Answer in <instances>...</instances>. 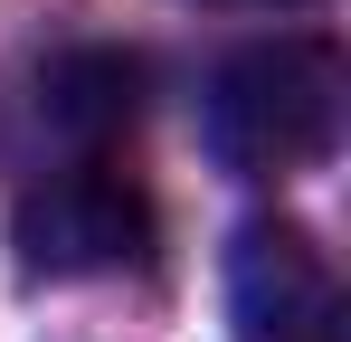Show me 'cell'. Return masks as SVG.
<instances>
[{"mask_svg": "<svg viewBox=\"0 0 351 342\" xmlns=\"http://www.w3.org/2000/svg\"><path fill=\"white\" fill-rule=\"evenodd\" d=\"M342 95L351 67L332 38H266L237 48L209 76V152L247 181H285V171L323 162L342 133Z\"/></svg>", "mask_w": 351, "mask_h": 342, "instance_id": "6da1fadb", "label": "cell"}, {"mask_svg": "<svg viewBox=\"0 0 351 342\" xmlns=\"http://www.w3.org/2000/svg\"><path fill=\"white\" fill-rule=\"evenodd\" d=\"M10 238H19L29 276H114V266L152 257V200L123 162L86 152V162L48 171L38 190H19Z\"/></svg>", "mask_w": 351, "mask_h": 342, "instance_id": "7a4b0ae2", "label": "cell"}, {"mask_svg": "<svg viewBox=\"0 0 351 342\" xmlns=\"http://www.w3.org/2000/svg\"><path fill=\"white\" fill-rule=\"evenodd\" d=\"M228 323L237 342H351V304L313 228L247 219L228 247Z\"/></svg>", "mask_w": 351, "mask_h": 342, "instance_id": "3957f363", "label": "cell"}, {"mask_svg": "<svg viewBox=\"0 0 351 342\" xmlns=\"http://www.w3.org/2000/svg\"><path fill=\"white\" fill-rule=\"evenodd\" d=\"M133 114H143V57H123V48H76V57L48 67V124L76 133L86 152H105Z\"/></svg>", "mask_w": 351, "mask_h": 342, "instance_id": "277c9868", "label": "cell"}, {"mask_svg": "<svg viewBox=\"0 0 351 342\" xmlns=\"http://www.w3.org/2000/svg\"><path fill=\"white\" fill-rule=\"evenodd\" d=\"M237 10H294V0H237Z\"/></svg>", "mask_w": 351, "mask_h": 342, "instance_id": "5b68a950", "label": "cell"}]
</instances>
